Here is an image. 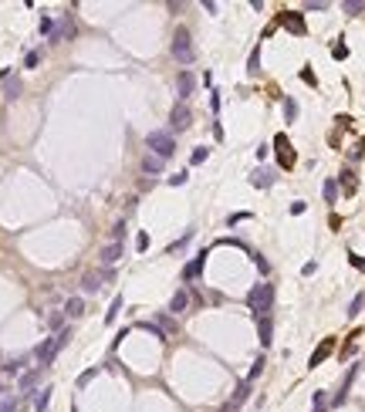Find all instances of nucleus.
Here are the masks:
<instances>
[{
	"mask_svg": "<svg viewBox=\"0 0 365 412\" xmlns=\"http://www.w3.org/2000/svg\"><path fill=\"white\" fill-rule=\"evenodd\" d=\"M332 54L341 61V57H349V48H345V44H335V48H332Z\"/></svg>",
	"mask_w": 365,
	"mask_h": 412,
	"instance_id": "c03bdc74",
	"label": "nucleus"
},
{
	"mask_svg": "<svg viewBox=\"0 0 365 412\" xmlns=\"http://www.w3.org/2000/svg\"><path fill=\"white\" fill-rule=\"evenodd\" d=\"M41 65V51H27V57H24V68H37Z\"/></svg>",
	"mask_w": 365,
	"mask_h": 412,
	"instance_id": "4c0bfd02",
	"label": "nucleus"
},
{
	"mask_svg": "<svg viewBox=\"0 0 365 412\" xmlns=\"http://www.w3.org/2000/svg\"><path fill=\"white\" fill-rule=\"evenodd\" d=\"M186 307H189V291H186V287H179V291L172 294V301H169L166 311H169V315H183Z\"/></svg>",
	"mask_w": 365,
	"mask_h": 412,
	"instance_id": "dca6fc26",
	"label": "nucleus"
},
{
	"mask_svg": "<svg viewBox=\"0 0 365 412\" xmlns=\"http://www.w3.org/2000/svg\"><path fill=\"white\" fill-rule=\"evenodd\" d=\"M251 183H254L257 189H267L271 183H274V172H271V169H257V172L251 176Z\"/></svg>",
	"mask_w": 365,
	"mask_h": 412,
	"instance_id": "5701e85b",
	"label": "nucleus"
},
{
	"mask_svg": "<svg viewBox=\"0 0 365 412\" xmlns=\"http://www.w3.org/2000/svg\"><path fill=\"white\" fill-rule=\"evenodd\" d=\"M176 91H179V102H186V98L196 91V78H193V71H179V78H176Z\"/></svg>",
	"mask_w": 365,
	"mask_h": 412,
	"instance_id": "9b49d317",
	"label": "nucleus"
},
{
	"mask_svg": "<svg viewBox=\"0 0 365 412\" xmlns=\"http://www.w3.org/2000/svg\"><path fill=\"white\" fill-rule=\"evenodd\" d=\"M21 88H24V85H21V78H7V85H4V95H7V98H17V95H21Z\"/></svg>",
	"mask_w": 365,
	"mask_h": 412,
	"instance_id": "bb28decb",
	"label": "nucleus"
},
{
	"mask_svg": "<svg viewBox=\"0 0 365 412\" xmlns=\"http://www.w3.org/2000/svg\"><path fill=\"white\" fill-rule=\"evenodd\" d=\"M247 71L251 74H260V48L251 51V61H247Z\"/></svg>",
	"mask_w": 365,
	"mask_h": 412,
	"instance_id": "2f4dec72",
	"label": "nucleus"
},
{
	"mask_svg": "<svg viewBox=\"0 0 365 412\" xmlns=\"http://www.w3.org/2000/svg\"><path fill=\"white\" fill-rule=\"evenodd\" d=\"M247 307L257 318H271V311H274V284H254L251 294H247Z\"/></svg>",
	"mask_w": 365,
	"mask_h": 412,
	"instance_id": "f257e3e1",
	"label": "nucleus"
},
{
	"mask_svg": "<svg viewBox=\"0 0 365 412\" xmlns=\"http://www.w3.org/2000/svg\"><path fill=\"white\" fill-rule=\"evenodd\" d=\"M247 217H251V213H234V217H230L227 223H230V226H237V223H240V220H247Z\"/></svg>",
	"mask_w": 365,
	"mask_h": 412,
	"instance_id": "49530a36",
	"label": "nucleus"
},
{
	"mask_svg": "<svg viewBox=\"0 0 365 412\" xmlns=\"http://www.w3.org/2000/svg\"><path fill=\"white\" fill-rule=\"evenodd\" d=\"M206 257H210L206 250H200V253H196V257L189 260L186 267H183V281H196V277H200V270H203V264H206Z\"/></svg>",
	"mask_w": 365,
	"mask_h": 412,
	"instance_id": "f8f14e48",
	"label": "nucleus"
},
{
	"mask_svg": "<svg viewBox=\"0 0 365 412\" xmlns=\"http://www.w3.org/2000/svg\"><path fill=\"white\" fill-rule=\"evenodd\" d=\"M206 155H210V149H206V146H196L193 155H189V162H193V166H203V162H206Z\"/></svg>",
	"mask_w": 365,
	"mask_h": 412,
	"instance_id": "c85d7f7f",
	"label": "nucleus"
},
{
	"mask_svg": "<svg viewBox=\"0 0 365 412\" xmlns=\"http://www.w3.org/2000/svg\"><path fill=\"white\" fill-rule=\"evenodd\" d=\"M284 119L287 122L298 119V102H294V98H284Z\"/></svg>",
	"mask_w": 365,
	"mask_h": 412,
	"instance_id": "c756f323",
	"label": "nucleus"
},
{
	"mask_svg": "<svg viewBox=\"0 0 365 412\" xmlns=\"http://www.w3.org/2000/svg\"><path fill=\"white\" fill-rule=\"evenodd\" d=\"M61 324H65V311H54V315H48V328H51V331H57Z\"/></svg>",
	"mask_w": 365,
	"mask_h": 412,
	"instance_id": "c9c22d12",
	"label": "nucleus"
},
{
	"mask_svg": "<svg viewBox=\"0 0 365 412\" xmlns=\"http://www.w3.org/2000/svg\"><path fill=\"white\" fill-rule=\"evenodd\" d=\"M122 253H125V247L108 240L105 247H102V253H98V260H102V267H112V264H119V260H122Z\"/></svg>",
	"mask_w": 365,
	"mask_h": 412,
	"instance_id": "1a4fd4ad",
	"label": "nucleus"
},
{
	"mask_svg": "<svg viewBox=\"0 0 365 412\" xmlns=\"http://www.w3.org/2000/svg\"><path fill=\"white\" fill-rule=\"evenodd\" d=\"M349 155H352V159H355V162H358V159H362V155H365V139H358V142H355V146H352V149H349Z\"/></svg>",
	"mask_w": 365,
	"mask_h": 412,
	"instance_id": "e433bc0d",
	"label": "nucleus"
},
{
	"mask_svg": "<svg viewBox=\"0 0 365 412\" xmlns=\"http://www.w3.org/2000/svg\"><path fill=\"white\" fill-rule=\"evenodd\" d=\"M74 412H78V409H74Z\"/></svg>",
	"mask_w": 365,
	"mask_h": 412,
	"instance_id": "8fccbe9b",
	"label": "nucleus"
},
{
	"mask_svg": "<svg viewBox=\"0 0 365 412\" xmlns=\"http://www.w3.org/2000/svg\"><path fill=\"white\" fill-rule=\"evenodd\" d=\"M247 396H251V382H240V385H237V392H234V399H230V409H237V405H243L247 402Z\"/></svg>",
	"mask_w": 365,
	"mask_h": 412,
	"instance_id": "4be33fe9",
	"label": "nucleus"
},
{
	"mask_svg": "<svg viewBox=\"0 0 365 412\" xmlns=\"http://www.w3.org/2000/svg\"><path fill=\"white\" fill-rule=\"evenodd\" d=\"M41 379V365L37 368H31L27 375H21V396H31V388H34V382Z\"/></svg>",
	"mask_w": 365,
	"mask_h": 412,
	"instance_id": "aec40b11",
	"label": "nucleus"
},
{
	"mask_svg": "<svg viewBox=\"0 0 365 412\" xmlns=\"http://www.w3.org/2000/svg\"><path fill=\"white\" fill-rule=\"evenodd\" d=\"M152 324H156V331H159L162 338H169V335H176V331H179L169 311H162V315H156V321H152Z\"/></svg>",
	"mask_w": 365,
	"mask_h": 412,
	"instance_id": "4468645a",
	"label": "nucleus"
},
{
	"mask_svg": "<svg viewBox=\"0 0 365 412\" xmlns=\"http://www.w3.org/2000/svg\"><path fill=\"white\" fill-rule=\"evenodd\" d=\"M332 351H335V338H324V341H321V345H318V348H315V355H311V358H308V368H318V365H321V362H324V358H328V355H332Z\"/></svg>",
	"mask_w": 365,
	"mask_h": 412,
	"instance_id": "ddd939ff",
	"label": "nucleus"
},
{
	"mask_svg": "<svg viewBox=\"0 0 365 412\" xmlns=\"http://www.w3.org/2000/svg\"><path fill=\"white\" fill-rule=\"evenodd\" d=\"M311 402H315V412H324V405H328V396H324V392H315V399H311Z\"/></svg>",
	"mask_w": 365,
	"mask_h": 412,
	"instance_id": "58836bf2",
	"label": "nucleus"
},
{
	"mask_svg": "<svg viewBox=\"0 0 365 412\" xmlns=\"http://www.w3.org/2000/svg\"><path fill=\"white\" fill-rule=\"evenodd\" d=\"M304 210H308V203H291V213H294V217H298V213H304Z\"/></svg>",
	"mask_w": 365,
	"mask_h": 412,
	"instance_id": "09e8293b",
	"label": "nucleus"
},
{
	"mask_svg": "<svg viewBox=\"0 0 365 412\" xmlns=\"http://www.w3.org/2000/svg\"><path fill=\"white\" fill-rule=\"evenodd\" d=\"M338 189L345 196H355V189H358V176H355V169L352 166H345V169L338 172Z\"/></svg>",
	"mask_w": 365,
	"mask_h": 412,
	"instance_id": "9d476101",
	"label": "nucleus"
},
{
	"mask_svg": "<svg viewBox=\"0 0 365 412\" xmlns=\"http://www.w3.org/2000/svg\"><path fill=\"white\" fill-rule=\"evenodd\" d=\"M85 315V301L81 298H68L65 301V318H81Z\"/></svg>",
	"mask_w": 365,
	"mask_h": 412,
	"instance_id": "412c9836",
	"label": "nucleus"
},
{
	"mask_svg": "<svg viewBox=\"0 0 365 412\" xmlns=\"http://www.w3.org/2000/svg\"><path fill=\"white\" fill-rule=\"evenodd\" d=\"M68 338H71V331H68V328H61V331H57L54 338L41 341V345L34 348V358H37V362H41V368H48V365L54 362V355H57V351H61V348H65V345H68Z\"/></svg>",
	"mask_w": 365,
	"mask_h": 412,
	"instance_id": "20e7f679",
	"label": "nucleus"
},
{
	"mask_svg": "<svg viewBox=\"0 0 365 412\" xmlns=\"http://www.w3.org/2000/svg\"><path fill=\"white\" fill-rule=\"evenodd\" d=\"M54 31H57V21H54V17H41V34H44V37H51Z\"/></svg>",
	"mask_w": 365,
	"mask_h": 412,
	"instance_id": "7c9ffc66",
	"label": "nucleus"
},
{
	"mask_svg": "<svg viewBox=\"0 0 365 412\" xmlns=\"http://www.w3.org/2000/svg\"><path fill=\"white\" fill-rule=\"evenodd\" d=\"M71 34H74V21H71V14H68V17H61V24H57V31L51 34L48 41H51V44H61V41H68Z\"/></svg>",
	"mask_w": 365,
	"mask_h": 412,
	"instance_id": "2eb2a0df",
	"label": "nucleus"
},
{
	"mask_svg": "<svg viewBox=\"0 0 365 412\" xmlns=\"http://www.w3.org/2000/svg\"><path fill=\"white\" fill-rule=\"evenodd\" d=\"M257 335H260V345L267 348L274 341V321L271 318H257Z\"/></svg>",
	"mask_w": 365,
	"mask_h": 412,
	"instance_id": "a211bd4d",
	"label": "nucleus"
},
{
	"mask_svg": "<svg viewBox=\"0 0 365 412\" xmlns=\"http://www.w3.org/2000/svg\"><path fill=\"white\" fill-rule=\"evenodd\" d=\"M349 260H352V267H358V270H365V257H355V253H352Z\"/></svg>",
	"mask_w": 365,
	"mask_h": 412,
	"instance_id": "de8ad7c7",
	"label": "nucleus"
},
{
	"mask_svg": "<svg viewBox=\"0 0 365 412\" xmlns=\"http://www.w3.org/2000/svg\"><path fill=\"white\" fill-rule=\"evenodd\" d=\"M108 237H112V243H122V237H125V220H115V226L108 230Z\"/></svg>",
	"mask_w": 365,
	"mask_h": 412,
	"instance_id": "cd10ccee",
	"label": "nucleus"
},
{
	"mask_svg": "<svg viewBox=\"0 0 365 412\" xmlns=\"http://www.w3.org/2000/svg\"><path fill=\"white\" fill-rule=\"evenodd\" d=\"M321 196H324V203H335V200H338V179H324Z\"/></svg>",
	"mask_w": 365,
	"mask_h": 412,
	"instance_id": "b1692460",
	"label": "nucleus"
},
{
	"mask_svg": "<svg viewBox=\"0 0 365 412\" xmlns=\"http://www.w3.org/2000/svg\"><path fill=\"white\" fill-rule=\"evenodd\" d=\"M102 281H112V267H98V270H88L81 277V291L85 294H95L102 287Z\"/></svg>",
	"mask_w": 365,
	"mask_h": 412,
	"instance_id": "6e6552de",
	"label": "nucleus"
},
{
	"mask_svg": "<svg viewBox=\"0 0 365 412\" xmlns=\"http://www.w3.org/2000/svg\"><path fill=\"white\" fill-rule=\"evenodd\" d=\"M119 311H122V298H115V301H112V307H108V315H105V324H115Z\"/></svg>",
	"mask_w": 365,
	"mask_h": 412,
	"instance_id": "f704fd0d",
	"label": "nucleus"
},
{
	"mask_svg": "<svg viewBox=\"0 0 365 412\" xmlns=\"http://www.w3.org/2000/svg\"><path fill=\"white\" fill-rule=\"evenodd\" d=\"M189 240H193V230H186V233H183V237H179V240L176 243H169V253H179V250H183V247H186V243Z\"/></svg>",
	"mask_w": 365,
	"mask_h": 412,
	"instance_id": "473e14b6",
	"label": "nucleus"
},
{
	"mask_svg": "<svg viewBox=\"0 0 365 412\" xmlns=\"http://www.w3.org/2000/svg\"><path fill=\"white\" fill-rule=\"evenodd\" d=\"M189 172H176V176H169V186H186Z\"/></svg>",
	"mask_w": 365,
	"mask_h": 412,
	"instance_id": "ea45409f",
	"label": "nucleus"
},
{
	"mask_svg": "<svg viewBox=\"0 0 365 412\" xmlns=\"http://www.w3.org/2000/svg\"><path fill=\"white\" fill-rule=\"evenodd\" d=\"M301 78L308 81V85H318V78H315V71H311V68H304V71H301Z\"/></svg>",
	"mask_w": 365,
	"mask_h": 412,
	"instance_id": "a18cd8bd",
	"label": "nucleus"
},
{
	"mask_svg": "<svg viewBox=\"0 0 365 412\" xmlns=\"http://www.w3.org/2000/svg\"><path fill=\"white\" fill-rule=\"evenodd\" d=\"M136 250H139V253L149 250V233H139V237H136Z\"/></svg>",
	"mask_w": 365,
	"mask_h": 412,
	"instance_id": "79ce46f5",
	"label": "nucleus"
},
{
	"mask_svg": "<svg viewBox=\"0 0 365 412\" xmlns=\"http://www.w3.org/2000/svg\"><path fill=\"white\" fill-rule=\"evenodd\" d=\"M142 172H146V176H159V172H162V159L152 155V152H146V155H142Z\"/></svg>",
	"mask_w": 365,
	"mask_h": 412,
	"instance_id": "6ab92c4d",
	"label": "nucleus"
},
{
	"mask_svg": "<svg viewBox=\"0 0 365 412\" xmlns=\"http://www.w3.org/2000/svg\"><path fill=\"white\" fill-rule=\"evenodd\" d=\"M260 372H264V358H257V362H254V368H251V375H247V382H254Z\"/></svg>",
	"mask_w": 365,
	"mask_h": 412,
	"instance_id": "a19ab883",
	"label": "nucleus"
},
{
	"mask_svg": "<svg viewBox=\"0 0 365 412\" xmlns=\"http://www.w3.org/2000/svg\"><path fill=\"white\" fill-rule=\"evenodd\" d=\"M341 10H345L349 17H358V14L365 10V4H362V0H345V4H341Z\"/></svg>",
	"mask_w": 365,
	"mask_h": 412,
	"instance_id": "a878e982",
	"label": "nucleus"
},
{
	"mask_svg": "<svg viewBox=\"0 0 365 412\" xmlns=\"http://www.w3.org/2000/svg\"><path fill=\"white\" fill-rule=\"evenodd\" d=\"M146 146H149V152H152V155H159V159L166 162L172 152H176V135H172L169 129H152L146 135Z\"/></svg>",
	"mask_w": 365,
	"mask_h": 412,
	"instance_id": "f03ea898",
	"label": "nucleus"
},
{
	"mask_svg": "<svg viewBox=\"0 0 365 412\" xmlns=\"http://www.w3.org/2000/svg\"><path fill=\"white\" fill-rule=\"evenodd\" d=\"M172 57H176L179 65H183V71H189V65L196 61L193 37H189V31H186V27H176V34H172Z\"/></svg>",
	"mask_w": 365,
	"mask_h": 412,
	"instance_id": "7ed1b4c3",
	"label": "nucleus"
},
{
	"mask_svg": "<svg viewBox=\"0 0 365 412\" xmlns=\"http://www.w3.org/2000/svg\"><path fill=\"white\" fill-rule=\"evenodd\" d=\"M362 304H365V294H355V298H352V304H349V311H345V315H349V318H355L358 311H362Z\"/></svg>",
	"mask_w": 365,
	"mask_h": 412,
	"instance_id": "72a5a7b5",
	"label": "nucleus"
},
{
	"mask_svg": "<svg viewBox=\"0 0 365 412\" xmlns=\"http://www.w3.org/2000/svg\"><path fill=\"white\" fill-rule=\"evenodd\" d=\"M189 125H193V112H189V105H186V102L172 105V112H169V132L176 135V132H186Z\"/></svg>",
	"mask_w": 365,
	"mask_h": 412,
	"instance_id": "39448f33",
	"label": "nucleus"
},
{
	"mask_svg": "<svg viewBox=\"0 0 365 412\" xmlns=\"http://www.w3.org/2000/svg\"><path fill=\"white\" fill-rule=\"evenodd\" d=\"M355 372H358V365H352V368H349V375H345V379H341L338 392H335L332 405H341V402H345V399H349V388H352V379H355Z\"/></svg>",
	"mask_w": 365,
	"mask_h": 412,
	"instance_id": "f3484780",
	"label": "nucleus"
},
{
	"mask_svg": "<svg viewBox=\"0 0 365 412\" xmlns=\"http://www.w3.org/2000/svg\"><path fill=\"white\" fill-rule=\"evenodd\" d=\"M274 27H287L291 34H298V37H304L308 34V27H304V17L298 14V10H281L274 21Z\"/></svg>",
	"mask_w": 365,
	"mask_h": 412,
	"instance_id": "423d86ee",
	"label": "nucleus"
},
{
	"mask_svg": "<svg viewBox=\"0 0 365 412\" xmlns=\"http://www.w3.org/2000/svg\"><path fill=\"white\" fill-rule=\"evenodd\" d=\"M48 405H51V385L37 388V399H34V409H37V412H48Z\"/></svg>",
	"mask_w": 365,
	"mask_h": 412,
	"instance_id": "393cba45",
	"label": "nucleus"
},
{
	"mask_svg": "<svg viewBox=\"0 0 365 412\" xmlns=\"http://www.w3.org/2000/svg\"><path fill=\"white\" fill-rule=\"evenodd\" d=\"M335 125H338V129H352V115H338Z\"/></svg>",
	"mask_w": 365,
	"mask_h": 412,
	"instance_id": "37998d69",
	"label": "nucleus"
},
{
	"mask_svg": "<svg viewBox=\"0 0 365 412\" xmlns=\"http://www.w3.org/2000/svg\"><path fill=\"white\" fill-rule=\"evenodd\" d=\"M274 146H277V162H281V169H294L298 155H294V149H291V139L281 132V135H274Z\"/></svg>",
	"mask_w": 365,
	"mask_h": 412,
	"instance_id": "0eeeda50",
	"label": "nucleus"
}]
</instances>
